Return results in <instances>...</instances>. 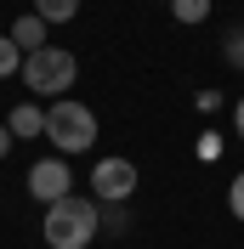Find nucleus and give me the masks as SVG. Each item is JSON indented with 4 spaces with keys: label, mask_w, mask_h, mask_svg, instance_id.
<instances>
[{
    "label": "nucleus",
    "mask_w": 244,
    "mask_h": 249,
    "mask_svg": "<svg viewBox=\"0 0 244 249\" xmlns=\"http://www.w3.org/2000/svg\"><path fill=\"white\" fill-rule=\"evenodd\" d=\"M97 215H102L108 232H125V204H108V210H97Z\"/></svg>",
    "instance_id": "13"
},
{
    "label": "nucleus",
    "mask_w": 244,
    "mask_h": 249,
    "mask_svg": "<svg viewBox=\"0 0 244 249\" xmlns=\"http://www.w3.org/2000/svg\"><path fill=\"white\" fill-rule=\"evenodd\" d=\"M74 74H80V62H74V51H62V46H46V51L23 57V79H29L34 96H62L74 85Z\"/></svg>",
    "instance_id": "3"
},
{
    "label": "nucleus",
    "mask_w": 244,
    "mask_h": 249,
    "mask_svg": "<svg viewBox=\"0 0 244 249\" xmlns=\"http://www.w3.org/2000/svg\"><path fill=\"white\" fill-rule=\"evenodd\" d=\"M46 17H17L12 23V40H17V51H23V57H29V51H46Z\"/></svg>",
    "instance_id": "7"
},
{
    "label": "nucleus",
    "mask_w": 244,
    "mask_h": 249,
    "mask_svg": "<svg viewBox=\"0 0 244 249\" xmlns=\"http://www.w3.org/2000/svg\"><path fill=\"white\" fill-rule=\"evenodd\" d=\"M91 193L102 204H131L137 198V164L131 159H97L91 164Z\"/></svg>",
    "instance_id": "4"
},
{
    "label": "nucleus",
    "mask_w": 244,
    "mask_h": 249,
    "mask_svg": "<svg viewBox=\"0 0 244 249\" xmlns=\"http://www.w3.org/2000/svg\"><path fill=\"white\" fill-rule=\"evenodd\" d=\"M6 74H23V51H17L12 34H0V79Z\"/></svg>",
    "instance_id": "9"
},
{
    "label": "nucleus",
    "mask_w": 244,
    "mask_h": 249,
    "mask_svg": "<svg viewBox=\"0 0 244 249\" xmlns=\"http://www.w3.org/2000/svg\"><path fill=\"white\" fill-rule=\"evenodd\" d=\"M46 142L57 153H91V142H97L91 102H57V108H46Z\"/></svg>",
    "instance_id": "2"
},
{
    "label": "nucleus",
    "mask_w": 244,
    "mask_h": 249,
    "mask_svg": "<svg viewBox=\"0 0 244 249\" xmlns=\"http://www.w3.org/2000/svg\"><path fill=\"white\" fill-rule=\"evenodd\" d=\"M170 12L182 17V23H204L210 17V0H170Z\"/></svg>",
    "instance_id": "10"
},
{
    "label": "nucleus",
    "mask_w": 244,
    "mask_h": 249,
    "mask_svg": "<svg viewBox=\"0 0 244 249\" xmlns=\"http://www.w3.org/2000/svg\"><path fill=\"white\" fill-rule=\"evenodd\" d=\"M227 210H233V215L244 221V170L233 176V187H227Z\"/></svg>",
    "instance_id": "12"
},
{
    "label": "nucleus",
    "mask_w": 244,
    "mask_h": 249,
    "mask_svg": "<svg viewBox=\"0 0 244 249\" xmlns=\"http://www.w3.org/2000/svg\"><path fill=\"white\" fill-rule=\"evenodd\" d=\"M68 187H74V176H68V159H40L29 170V193L40 204H57V198H68Z\"/></svg>",
    "instance_id": "5"
},
{
    "label": "nucleus",
    "mask_w": 244,
    "mask_h": 249,
    "mask_svg": "<svg viewBox=\"0 0 244 249\" xmlns=\"http://www.w3.org/2000/svg\"><path fill=\"white\" fill-rule=\"evenodd\" d=\"M97 232H102V215H97L91 198H57V204H46V244L51 249H91Z\"/></svg>",
    "instance_id": "1"
},
{
    "label": "nucleus",
    "mask_w": 244,
    "mask_h": 249,
    "mask_svg": "<svg viewBox=\"0 0 244 249\" xmlns=\"http://www.w3.org/2000/svg\"><path fill=\"white\" fill-rule=\"evenodd\" d=\"M6 130L12 136H46V108H34V102H17L6 113Z\"/></svg>",
    "instance_id": "6"
},
{
    "label": "nucleus",
    "mask_w": 244,
    "mask_h": 249,
    "mask_svg": "<svg viewBox=\"0 0 244 249\" xmlns=\"http://www.w3.org/2000/svg\"><path fill=\"white\" fill-rule=\"evenodd\" d=\"M12 142H17V136H12V130H6V124H0V159L12 153Z\"/></svg>",
    "instance_id": "15"
},
{
    "label": "nucleus",
    "mask_w": 244,
    "mask_h": 249,
    "mask_svg": "<svg viewBox=\"0 0 244 249\" xmlns=\"http://www.w3.org/2000/svg\"><path fill=\"white\" fill-rule=\"evenodd\" d=\"M222 57H227L233 68H244V29H233L227 40H222Z\"/></svg>",
    "instance_id": "11"
},
{
    "label": "nucleus",
    "mask_w": 244,
    "mask_h": 249,
    "mask_svg": "<svg viewBox=\"0 0 244 249\" xmlns=\"http://www.w3.org/2000/svg\"><path fill=\"white\" fill-rule=\"evenodd\" d=\"M34 17H46V23H74L80 0H34Z\"/></svg>",
    "instance_id": "8"
},
{
    "label": "nucleus",
    "mask_w": 244,
    "mask_h": 249,
    "mask_svg": "<svg viewBox=\"0 0 244 249\" xmlns=\"http://www.w3.org/2000/svg\"><path fill=\"white\" fill-rule=\"evenodd\" d=\"M233 130H239V142H244V96H239V108H233Z\"/></svg>",
    "instance_id": "14"
}]
</instances>
